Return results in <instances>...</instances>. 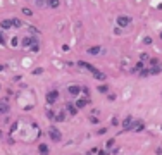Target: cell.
Returning <instances> with one entry per match:
<instances>
[{
  "label": "cell",
  "instance_id": "cell-1",
  "mask_svg": "<svg viewBox=\"0 0 162 155\" xmlns=\"http://www.w3.org/2000/svg\"><path fill=\"white\" fill-rule=\"evenodd\" d=\"M36 43H40V41H38V40H36L35 36H24V38H22V43H21V45H22L24 48H28V50H29V48H31L33 45H36Z\"/></svg>",
  "mask_w": 162,
  "mask_h": 155
},
{
  "label": "cell",
  "instance_id": "cell-2",
  "mask_svg": "<svg viewBox=\"0 0 162 155\" xmlns=\"http://www.w3.org/2000/svg\"><path fill=\"white\" fill-rule=\"evenodd\" d=\"M48 136H50L54 141H60V138H62L60 131H59L55 126H50V128H48Z\"/></svg>",
  "mask_w": 162,
  "mask_h": 155
},
{
  "label": "cell",
  "instance_id": "cell-3",
  "mask_svg": "<svg viewBox=\"0 0 162 155\" xmlns=\"http://www.w3.org/2000/svg\"><path fill=\"white\" fill-rule=\"evenodd\" d=\"M131 24V17L129 16H117V26L119 28H126Z\"/></svg>",
  "mask_w": 162,
  "mask_h": 155
},
{
  "label": "cell",
  "instance_id": "cell-4",
  "mask_svg": "<svg viewBox=\"0 0 162 155\" xmlns=\"http://www.w3.org/2000/svg\"><path fill=\"white\" fill-rule=\"evenodd\" d=\"M67 93L73 95V97H78V95H81V86H78V85H71V86H67Z\"/></svg>",
  "mask_w": 162,
  "mask_h": 155
},
{
  "label": "cell",
  "instance_id": "cell-5",
  "mask_svg": "<svg viewBox=\"0 0 162 155\" xmlns=\"http://www.w3.org/2000/svg\"><path fill=\"white\" fill-rule=\"evenodd\" d=\"M143 129H145V123H143V121H133L131 131H135V133H140V131H143Z\"/></svg>",
  "mask_w": 162,
  "mask_h": 155
},
{
  "label": "cell",
  "instance_id": "cell-6",
  "mask_svg": "<svg viewBox=\"0 0 162 155\" xmlns=\"http://www.w3.org/2000/svg\"><path fill=\"white\" fill-rule=\"evenodd\" d=\"M148 74L150 76H155V74H161L162 72V64H157V66H148Z\"/></svg>",
  "mask_w": 162,
  "mask_h": 155
},
{
  "label": "cell",
  "instance_id": "cell-7",
  "mask_svg": "<svg viewBox=\"0 0 162 155\" xmlns=\"http://www.w3.org/2000/svg\"><path fill=\"white\" fill-rule=\"evenodd\" d=\"M57 97H59V91H57V90L48 91V93H47V104H50V105H52V104L57 100Z\"/></svg>",
  "mask_w": 162,
  "mask_h": 155
},
{
  "label": "cell",
  "instance_id": "cell-8",
  "mask_svg": "<svg viewBox=\"0 0 162 155\" xmlns=\"http://www.w3.org/2000/svg\"><path fill=\"white\" fill-rule=\"evenodd\" d=\"M88 104H90V98H85V97H83V98H78L74 105H76V109L79 110V109H85V107H86Z\"/></svg>",
  "mask_w": 162,
  "mask_h": 155
},
{
  "label": "cell",
  "instance_id": "cell-9",
  "mask_svg": "<svg viewBox=\"0 0 162 155\" xmlns=\"http://www.w3.org/2000/svg\"><path fill=\"white\" fill-rule=\"evenodd\" d=\"M76 66H78V67H83V69H88L90 72H95V71H97V69H95L92 64H88V62H85V60H79V62H76Z\"/></svg>",
  "mask_w": 162,
  "mask_h": 155
},
{
  "label": "cell",
  "instance_id": "cell-10",
  "mask_svg": "<svg viewBox=\"0 0 162 155\" xmlns=\"http://www.w3.org/2000/svg\"><path fill=\"white\" fill-rule=\"evenodd\" d=\"M54 121H55V123H62V121H66V110H57L55 116H54Z\"/></svg>",
  "mask_w": 162,
  "mask_h": 155
},
{
  "label": "cell",
  "instance_id": "cell-11",
  "mask_svg": "<svg viewBox=\"0 0 162 155\" xmlns=\"http://www.w3.org/2000/svg\"><path fill=\"white\" fill-rule=\"evenodd\" d=\"M131 126H133V117H131V116H128V117L123 121V129H124V131H128V129H131Z\"/></svg>",
  "mask_w": 162,
  "mask_h": 155
},
{
  "label": "cell",
  "instance_id": "cell-12",
  "mask_svg": "<svg viewBox=\"0 0 162 155\" xmlns=\"http://www.w3.org/2000/svg\"><path fill=\"white\" fill-rule=\"evenodd\" d=\"M7 112H9V100L3 98L0 100V114H7Z\"/></svg>",
  "mask_w": 162,
  "mask_h": 155
},
{
  "label": "cell",
  "instance_id": "cell-13",
  "mask_svg": "<svg viewBox=\"0 0 162 155\" xmlns=\"http://www.w3.org/2000/svg\"><path fill=\"white\" fill-rule=\"evenodd\" d=\"M0 28H2V31H7V29H10V28H12V24H10V19H3V21L0 22Z\"/></svg>",
  "mask_w": 162,
  "mask_h": 155
},
{
  "label": "cell",
  "instance_id": "cell-14",
  "mask_svg": "<svg viewBox=\"0 0 162 155\" xmlns=\"http://www.w3.org/2000/svg\"><path fill=\"white\" fill-rule=\"evenodd\" d=\"M92 74H93V78H95V79H98V81H105V79H107V76H105L104 72H100L98 69H97L95 72H92Z\"/></svg>",
  "mask_w": 162,
  "mask_h": 155
},
{
  "label": "cell",
  "instance_id": "cell-15",
  "mask_svg": "<svg viewBox=\"0 0 162 155\" xmlns=\"http://www.w3.org/2000/svg\"><path fill=\"white\" fill-rule=\"evenodd\" d=\"M66 112H69L71 116H76V114H78V109H76V105H73V104H67V107H66Z\"/></svg>",
  "mask_w": 162,
  "mask_h": 155
},
{
  "label": "cell",
  "instance_id": "cell-16",
  "mask_svg": "<svg viewBox=\"0 0 162 155\" xmlns=\"http://www.w3.org/2000/svg\"><path fill=\"white\" fill-rule=\"evenodd\" d=\"M38 152L41 155H48V147H47L45 143H40V145H38Z\"/></svg>",
  "mask_w": 162,
  "mask_h": 155
},
{
  "label": "cell",
  "instance_id": "cell-17",
  "mask_svg": "<svg viewBox=\"0 0 162 155\" xmlns=\"http://www.w3.org/2000/svg\"><path fill=\"white\" fill-rule=\"evenodd\" d=\"M10 24H12V28H16V29H19V28L22 26V22H21V19H17V17H14V19H10Z\"/></svg>",
  "mask_w": 162,
  "mask_h": 155
},
{
  "label": "cell",
  "instance_id": "cell-18",
  "mask_svg": "<svg viewBox=\"0 0 162 155\" xmlns=\"http://www.w3.org/2000/svg\"><path fill=\"white\" fill-rule=\"evenodd\" d=\"M88 53H90V55H97V53H100V47H90V48H88Z\"/></svg>",
  "mask_w": 162,
  "mask_h": 155
},
{
  "label": "cell",
  "instance_id": "cell-19",
  "mask_svg": "<svg viewBox=\"0 0 162 155\" xmlns=\"http://www.w3.org/2000/svg\"><path fill=\"white\" fill-rule=\"evenodd\" d=\"M59 5H60V0H48V7L52 9H59Z\"/></svg>",
  "mask_w": 162,
  "mask_h": 155
},
{
  "label": "cell",
  "instance_id": "cell-20",
  "mask_svg": "<svg viewBox=\"0 0 162 155\" xmlns=\"http://www.w3.org/2000/svg\"><path fill=\"white\" fill-rule=\"evenodd\" d=\"M142 69H143V62H142V60H140V62H136V66H135V67H133V72H140V71H142Z\"/></svg>",
  "mask_w": 162,
  "mask_h": 155
},
{
  "label": "cell",
  "instance_id": "cell-21",
  "mask_svg": "<svg viewBox=\"0 0 162 155\" xmlns=\"http://www.w3.org/2000/svg\"><path fill=\"white\" fill-rule=\"evenodd\" d=\"M98 91L100 93H109V85H100L98 86Z\"/></svg>",
  "mask_w": 162,
  "mask_h": 155
},
{
  "label": "cell",
  "instance_id": "cell-22",
  "mask_svg": "<svg viewBox=\"0 0 162 155\" xmlns=\"http://www.w3.org/2000/svg\"><path fill=\"white\" fill-rule=\"evenodd\" d=\"M35 3H36L38 7H47V5H48V0H35Z\"/></svg>",
  "mask_w": 162,
  "mask_h": 155
},
{
  "label": "cell",
  "instance_id": "cell-23",
  "mask_svg": "<svg viewBox=\"0 0 162 155\" xmlns=\"http://www.w3.org/2000/svg\"><path fill=\"white\" fill-rule=\"evenodd\" d=\"M81 93L85 95V98H88V97H90V90H88L86 86H81Z\"/></svg>",
  "mask_w": 162,
  "mask_h": 155
},
{
  "label": "cell",
  "instance_id": "cell-24",
  "mask_svg": "<svg viewBox=\"0 0 162 155\" xmlns=\"http://www.w3.org/2000/svg\"><path fill=\"white\" fill-rule=\"evenodd\" d=\"M0 45H7V41H5V35H3V31H0Z\"/></svg>",
  "mask_w": 162,
  "mask_h": 155
},
{
  "label": "cell",
  "instance_id": "cell-25",
  "mask_svg": "<svg viewBox=\"0 0 162 155\" xmlns=\"http://www.w3.org/2000/svg\"><path fill=\"white\" fill-rule=\"evenodd\" d=\"M157 64H161L159 59H150V60H148V66H157Z\"/></svg>",
  "mask_w": 162,
  "mask_h": 155
},
{
  "label": "cell",
  "instance_id": "cell-26",
  "mask_svg": "<svg viewBox=\"0 0 162 155\" xmlns=\"http://www.w3.org/2000/svg\"><path fill=\"white\" fill-rule=\"evenodd\" d=\"M22 14H26L28 17H31V16H33V12H31V9H26V7L22 9Z\"/></svg>",
  "mask_w": 162,
  "mask_h": 155
},
{
  "label": "cell",
  "instance_id": "cell-27",
  "mask_svg": "<svg viewBox=\"0 0 162 155\" xmlns=\"http://www.w3.org/2000/svg\"><path fill=\"white\" fill-rule=\"evenodd\" d=\"M140 76H142V78H145V76H150V74H148V69H142V71H140Z\"/></svg>",
  "mask_w": 162,
  "mask_h": 155
},
{
  "label": "cell",
  "instance_id": "cell-28",
  "mask_svg": "<svg viewBox=\"0 0 162 155\" xmlns=\"http://www.w3.org/2000/svg\"><path fill=\"white\" fill-rule=\"evenodd\" d=\"M143 43H145V45H152V38H150V36H145Z\"/></svg>",
  "mask_w": 162,
  "mask_h": 155
},
{
  "label": "cell",
  "instance_id": "cell-29",
  "mask_svg": "<svg viewBox=\"0 0 162 155\" xmlns=\"http://www.w3.org/2000/svg\"><path fill=\"white\" fill-rule=\"evenodd\" d=\"M29 50H31V52H38V50H40V43H36V45H33V47H31Z\"/></svg>",
  "mask_w": 162,
  "mask_h": 155
},
{
  "label": "cell",
  "instance_id": "cell-30",
  "mask_svg": "<svg viewBox=\"0 0 162 155\" xmlns=\"http://www.w3.org/2000/svg\"><path fill=\"white\" fill-rule=\"evenodd\" d=\"M97 154H98V148H92V150H90L86 155H97Z\"/></svg>",
  "mask_w": 162,
  "mask_h": 155
},
{
  "label": "cell",
  "instance_id": "cell-31",
  "mask_svg": "<svg viewBox=\"0 0 162 155\" xmlns=\"http://www.w3.org/2000/svg\"><path fill=\"white\" fill-rule=\"evenodd\" d=\"M17 41H19L17 38H12V40H10V45H12V47H17Z\"/></svg>",
  "mask_w": 162,
  "mask_h": 155
},
{
  "label": "cell",
  "instance_id": "cell-32",
  "mask_svg": "<svg viewBox=\"0 0 162 155\" xmlns=\"http://www.w3.org/2000/svg\"><path fill=\"white\" fill-rule=\"evenodd\" d=\"M41 72H43V69H41V67H36V69L33 71V74H41Z\"/></svg>",
  "mask_w": 162,
  "mask_h": 155
},
{
  "label": "cell",
  "instance_id": "cell-33",
  "mask_svg": "<svg viewBox=\"0 0 162 155\" xmlns=\"http://www.w3.org/2000/svg\"><path fill=\"white\" fill-rule=\"evenodd\" d=\"M112 126H119V119H117V117L112 119Z\"/></svg>",
  "mask_w": 162,
  "mask_h": 155
},
{
  "label": "cell",
  "instance_id": "cell-34",
  "mask_svg": "<svg viewBox=\"0 0 162 155\" xmlns=\"http://www.w3.org/2000/svg\"><path fill=\"white\" fill-rule=\"evenodd\" d=\"M147 59H148V53H142V62L147 60Z\"/></svg>",
  "mask_w": 162,
  "mask_h": 155
},
{
  "label": "cell",
  "instance_id": "cell-35",
  "mask_svg": "<svg viewBox=\"0 0 162 155\" xmlns=\"http://www.w3.org/2000/svg\"><path fill=\"white\" fill-rule=\"evenodd\" d=\"M90 121H92L93 124H98V119H97V117H90Z\"/></svg>",
  "mask_w": 162,
  "mask_h": 155
},
{
  "label": "cell",
  "instance_id": "cell-36",
  "mask_svg": "<svg viewBox=\"0 0 162 155\" xmlns=\"http://www.w3.org/2000/svg\"><path fill=\"white\" fill-rule=\"evenodd\" d=\"M112 145H114V140H109V141H107V148H110Z\"/></svg>",
  "mask_w": 162,
  "mask_h": 155
},
{
  "label": "cell",
  "instance_id": "cell-37",
  "mask_svg": "<svg viewBox=\"0 0 162 155\" xmlns=\"http://www.w3.org/2000/svg\"><path fill=\"white\" fill-rule=\"evenodd\" d=\"M97 155H109V152H105V150H98V154Z\"/></svg>",
  "mask_w": 162,
  "mask_h": 155
},
{
  "label": "cell",
  "instance_id": "cell-38",
  "mask_svg": "<svg viewBox=\"0 0 162 155\" xmlns=\"http://www.w3.org/2000/svg\"><path fill=\"white\" fill-rule=\"evenodd\" d=\"M28 28H29V31H31V33H38V31L35 29V26H28Z\"/></svg>",
  "mask_w": 162,
  "mask_h": 155
},
{
  "label": "cell",
  "instance_id": "cell-39",
  "mask_svg": "<svg viewBox=\"0 0 162 155\" xmlns=\"http://www.w3.org/2000/svg\"><path fill=\"white\" fill-rule=\"evenodd\" d=\"M3 69H5V66H2V64H0V71H3Z\"/></svg>",
  "mask_w": 162,
  "mask_h": 155
}]
</instances>
